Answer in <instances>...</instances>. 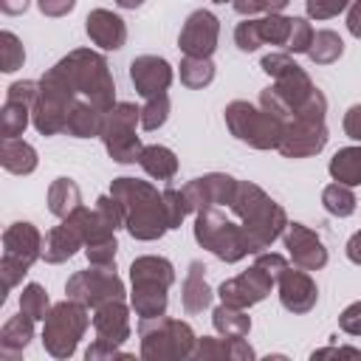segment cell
I'll list each match as a JSON object with an SVG mask.
<instances>
[{"label": "cell", "instance_id": "obj_48", "mask_svg": "<svg viewBox=\"0 0 361 361\" xmlns=\"http://www.w3.org/2000/svg\"><path fill=\"white\" fill-rule=\"evenodd\" d=\"M37 6L45 17H65V14L73 11L76 0H37Z\"/></svg>", "mask_w": 361, "mask_h": 361}, {"label": "cell", "instance_id": "obj_36", "mask_svg": "<svg viewBox=\"0 0 361 361\" xmlns=\"http://www.w3.org/2000/svg\"><path fill=\"white\" fill-rule=\"evenodd\" d=\"M290 23L293 17H285L282 11L276 14H262L259 17V34H262V45H282L290 37Z\"/></svg>", "mask_w": 361, "mask_h": 361}, {"label": "cell", "instance_id": "obj_17", "mask_svg": "<svg viewBox=\"0 0 361 361\" xmlns=\"http://www.w3.org/2000/svg\"><path fill=\"white\" fill-rule=\"evenodd\" d=\"M282 243L288 248V257L296 268H305V271H319L327 265V248L322 243V237L305 226V223H288L285 234H282Z\"/></svg>", "mask_w": 361, "mask_h": 361}, {"label": "cell", "instance_id": "obj_51", "mask_svg": "<svg viewBox=\"0 0 361 361\" xmlns=\"http://www.w3.org/2000/svg\"><path fill=\"white\" fill-rule=\"evenodd\" d=\"M347 28L355 39H361V0H353L347 6Z\"/></svg>", "mask_w": 361, "mask_h": 361}, {"label": "cell", "instance_id": "obj_37", "mask_svg": "<svg viewBox=\"0 0 361 361\" xmlns=\"http://www.w3.org/2000/svg\"><path fill=\"white\" fill-rule=\"evenodd\" d=\"M23 62H25V48L20 37L14 31H3L0 34V71L14 73L17 68H23Z\"/></svg>", "mask_w": 361, "mask_h": 361}, {"label": "cell", "instance_id": "obj_15", "mask_svg": "<svg viewBox=\"0 0 361 361\" xmlns=\"http://www.w3.org/2000/svg\"><path fill=\"white\" fill-rule=\"evenodd\" d=\"M237 183L240 180L226 172H209V175H200L183 183L180 195L189 206V214H197L206 206H228L237 195Z\"/></svg>", "mask_w": 361, "mask_h": 361}, {"label": "cell", "instance_id": "obj_44", "mask_svg": "<svg viewBox=\"0 0 361 361\" xmlns=\"http://www.w3.org/2000/svg\"><path fill=\"white\" fill-rule=\"evenodd\" d=\"M353 0H305L307 17L310 20H330L336 14H341Z\"/></svg>", "mask_w": 361, "mask_h": 361}, {"label": "cell", "instance_id": "obj_13", "mask_svg": "<svg viewBox=\"0 0 361 361\" xmlns=\"http://www.w3.org/2000/svg\"><path fill=\"white\" fill-rule=\"evenodd\" d=\"M65 293L87 307H99L113 299H124V282L116 274V265H93L87 271H76L65 282Z\"/></svg>", "mask_w": 361, "mask_h": 361}, {"label": "cell", "instance_id": "obj_53", "mask_svg": "<svg viewBox=\"0 0 361 361\" xmlns=\"http://www.w3.org/2000/svg\"><path fill=\"white\" fill-rule=\"evenodd\" d=\"M28 3H31V0H0V11L14 17V14H23V11L28 8Z\"/></svg>", "mask_w": 361, "mask_h": 361}, {"label": "cell", "instance_id": "obj_45", "mask_svg": "<svg viewBox=\"0 0 361 361\" xmlns=\"http://www.w3.org/2000/svg\"><path fill=\"white\" fill-rule=\"evenodd\" d=\"M338 327L347 333V336H361V299L347 305L338 316Z\"/></svg>", "mask_w": 361, "mask_h": 361}, {"label": "cell", "instance_id": "obj_2", "mask_svg": "<svg viewBox=\"0 0 361 361\" xmlns=\"http://www.w3.org/2000/svg\"><path fill=\"white\" fill-rule=\"evenodd\" d=\"M226 209H231V214L243 223L251 254H259V251L271 248V243L279 240L288 228L285 209L251 180L237 183V195Z\"/></svg>", "mask_w": 361, "mask_h": 361}, {"label": "cell", "instance_id": "obj_30", "mask_svg": "<svg viewBox=\"0 0 361 361\" xmlns=\"http://www.w3.org/2000/svg\"><path fill=\"white\" fill-rule=\"evenodd\" d=\"M327 172H330V178L338 180V183L361 186V144H355V147H341V149L330 158Z\"/></svg>", "mask_w": 361, "mask_h": 361}, {"label": "cell", "instance_id": "obj_18", "mask_svg": "<svg viewBox=\"0 0 361 361\" xmlns=\"http://www.w3.org/2000/svg\"><path fill=\"white\" fill-rule=\"evenodd\" d=\"M276 290H279V302L285 310L302 316V313H310L319 302V288L310 276V271L305 268H296V265H288L279 276H276Z\"/></svg>", "mask_w": 361, "mask_h": 361}, {"label": "cell", "instance_id": "obj_12", "mask_svg": "<svg viewBox=\"0 0 361 361\" xmlns=\"http://www.w3.org/2000/svg\"><path fill=\"white\" fill-rule=\"evenodd\" d=\"M135 124H141V107H135L133 102H116L104 113V124H102L99 138L116 164H135L138 161L144 144L135 135Z\"/></svg>", "mask_w": 361, "mask_h": 361}, {"label": "cell", "instance_id": "obj_25", "mask_svg": "<svg viewBox=\"0 0 361 361\" xmlns=\"http://www.w3.org/2000/svg\"><path fill=\"white\" fill-rule=\"evenodd\" d=\"M102 124H104V110H99L87 99H76L71 113H68L65 133L73 135V138H90V135L102 133Z\"/></svg>", "mask_w": 361, "mask_h": 361}, {"label": "cell", "instance_id": "obj_26", "mask_svg": "<svg viewBox=\"0 0 361 361\" xmlns=\"http://www.w3.org/2000/svg\"><path fill=\"white\" fill-rule=\"evenodd\" d=\"M0 164L11 175H31L37 169L39 158H37V149L28 141H23V138H3Z\"/></svg>", "mask_w": 361, "mask_h": 361}, {"label": "cell", "instance_id": "obj_41", "mask_svg": "<svg viewBox=\"0 0 361 361\" xmlns=\"http://www.w3.org/2000/svg\"><path fill=\"white\" fill-rule=\"evenodd\" d=\"M116 251H118L116 237L96 240V243H87L85 245V257H87L90 265H116Z\"/></svg>", "mask_w": 361, "mask_h": 361}, {"label": "cell", "instance_id": "obj_6", "mask_svg": "<svg viewBox=\"0 0 361 361\" xmlns=\"http://www.w3.org/2000/svg\"><path fill=\"white\" fill-rule=\"evenodd\" d=\"M138 338H141L144 361H183L192 358V350L197 344L192 324L172 319L166 313L155 319H141Z\"/></svg>", "mask_w": 361, "mask_h": 361}, {"label": "cell", "instance_id": "obj_21", "mask_svg": "<svg viewBox=\"0 0 361 361\" xmlns=\"http://www.w3.org/2000/svg\"><path fill=\"white\" fill-rule=\"evenodd\" d=\"M85 31H87L90 42L104 48V51H118L127 42V25L110 8H93L85 17Z\"/></svg>", "mask_w": 361, "mask_h": 361}, {"label": "cell", "instance_id": "obj_55", "mask_svg": "<svg viewBox=\"0 0 361 361\" xmlns=\"http://www.w3.org/2000/svg\"><path fill=\"white\" fill-rule=\"evenodd\" d=\"M214 3H231V0H214Z\"/></svg>", "mask_w": 361, "mask_h": 361}, {"label": "cell", "instance_id": "obj_39", "mask_svg": "<svg viewBox=\"0 0 361 361\" xmlns=\"http://www.w3.org/2000/svg\"><path fill=\"white\" fill-rule=\"evenodd\" d=\"M234 42H237V48L245 51V54L257 51V48L262 45L259 20H257V17H245L243 23H237V28H234Z\"/></svg>", "mask_w": 361, "mask_h": 361}, {"label": "cell", "instance_id": "obj_8", "mask_svg": "<svg viewBox=\"0 0 361 361\" xmlns=\"http://www.w3.org/2000/svg\"><path fill=\"white\" fill-rule=\"evenodd\" d=\"M37 82H39V90H37V102L31 107V124L42 135H59V133H65L68 113L79 96H76L73 85L68 82V76L56 65L48 68Z\"/></svg>", "mask_w": 361, "mask_h": 361}, {"label": "cell", "instance_id": "obj_28", "mask_svg": "<svg viewBox=\"0 0 361 361\" xmlns=\"http://www.w3.org/2000/svg\"><path fill=\"white\" fill-rule=\"evenodd\" d=\"M82 206V189L73 178H56L48 186V212L54 217H68L73 209Z\"/></svg>", "mask_w": 361, "mask_h": 361}, {"label": "cell", "instance_id": "obj_23", "mask_svg": "<svg viewBox=\"0 0 361 361\" xmlns=\"http://www.w3.org/2000/svg\"><path fill=\"white\" fill-rule=\"evenodd\" d=\"M212 299H214V290L206 282V265L200 259H192L180 285V305L189 316H197L212 305Z\"/></svg>", "mask_w": 361, "mask_h": 361}, {"label": "cell", "instance_id": "obj_49", "mask_svg": "<svg viewBox=\"0 0 361 361\" xmlns=\"http://www.w3.org/2000/svg\"><path fill=\"white\" fill-rule=\"evenodd\" d=\"M310 358H313V361H316V358H361V350H355V347H336V344H330V347L313 350V353H310Z\"/></svg>", "mask_w": 361, "mask_h": 361}, {"label": "cell", "instance_id": "obj_50", "mask_svg": "<svg viewBox=\"0 0 361 361\" xmlns=\"http://www.w3.org/2000/svg\"><path fill=\"white\" fill-rule=\"evenodd\" d=\"M341 127H344V133H347L353 141H361V104H353V107L344 113Z\"/></svg>", "mask_w": 361, "mask_h": 361}, {"label": "cell", "instance_id": "obj_43", "mask_svg": "<svg viewBox=\"0 0 361 361\" xmlns=\"http://www.w3.org/2000/svg\"><path fill=\"white\" fill-rule=\"evenodd\" d=\"M161 195H164V206H166V220H169V228H180L183 217L189 214V206H186V200H183L180 189L166 186Z\"/></svg>", "mask_w": 361, "mask_h": 361}, {"label": "cell", "instance_id": "obj_3", "mask_svg": "<svg viewBox=\"0 0 361 361\" xmlns=\"http://www.w3.org/2000/svg\"><path fill=\"white\" fill-rule=\"evenodd\" d=\"M130 307L141 319H155L166 313L169 305V288L175 282V265L166 257L158 254H144L135 257L130 265Z\"/></svg>", "mask_w": 361, "mask_h": 361}, {"label": "cell", "instance_id": "obj_35", "mask_svg": "<svg viewBox=\"0 0 361 361\" xmlns=\"http://www.w3.org/2000/svg\"><path fill=\"white\" fill-rule=\"evenodd\" d=\"M20 310L28 313L34 322H45V316L51 313V299L48 290L39 282H28L20 293Z\"/></svg>", "mask_w": 361, "mask_h": 361}, {"label": "cell", "instance_id": "obj_9", "mask_svg": "<svg viewBox=\"0 0 361 361\" xmlns=\"http://www.w3.org/2000/svg\"><path fill=\"white\" fill-rule=\"evenodd\" d=\"M223 118H226L228 133L254 149H276L285 135V124L276 116L243 99L228 102L223 110Z\"/></svg>", "mask_w": 361, "mask_h": 361}, {"label": "cell", "instance_id": "obj_11", "mask_svg": "<svg viewBox=\"0 0 361 361\" xmlns=\"http://www.w3.org/2000/svg\"><path fill=\"white\" fill-rule=\"evenodd\" d=\"M45 237L39 228L28 220H17L3 231V257H0V274H3V290L8 293L23 282V276L31 271V265L42 257Z\"/></svg>", "mask_w": 361, "mask_h": 361}, {"label": "cell", "instance_id": "obj_7", "mask_svg": "<svg viewBox=\"0 0 361 361\" xmlns=\"http://www.w3.org/2000/svg\"><path fill=\"white\" fill-rule=\"evenodd\" d=\"M324 113H327V99L322 90H316L310 96V102L285 124V135L279 141V152L285 158H310L319 155L327 147V124H324Z\"/></svg>", "mask_w": 361, "mask_h": 361}, {"label": "cell", "instance_id": "obj_27", "mask_svg": "<svg viewBox=\"0 0 361 361\" xmlns=\"http://www.w3.org/2000/svg\"><path fill=\"white\" fill-rule=\"evenodd\" d=\"M138 166L155 180H172L178 175V155L164 144H144Z\"/></svg>", "mask_w": 361, "mask_h": 361}, {"label": "cell", "instance_id": "obj_32", "mask_svg": "<svg viewBox=\"0 0 361 361\" xmlns=\"http://www.w3.org/2000/svg\"><path fill=\"white\" fill-rule=\"evenodd\" d=\"M341 54H344V39L336 31H330V28L313 31V39H310V48H307L310 62H316V65H333Z\"/></svg>", "mask_w": 361, "mask_h": 361}, {"label": "cell", "instance_id": "obj_22", "mask_svg": "<svg viewBox=\"0 0 361 361\" xmlns=\"http://www.w3.org/2000/svg\"><path fill=\"white\" fill-rule=\"evenodd\" d=\"M195 361H254L257 353L245 338H214V336H203L197 338L195 350H192Z\"/></svg>", "mask_w": 361, "mask_h": 361}, {"label": "cell", "instance_id": "obj_16", "mask_svg": "<svg viewBox=\"0 0 361 361\" xmlns=\"http://www.w3.org/2000/svg\"><path fill=\"white\" fill-rule=\"evenodd\" d=\"M220 39V20L209 8H197L186 17L180 34H178V48L183 56H212Z\"/></svg>", "mask_w": 361, "mask_h": 361}, {"label": "cell", "instance_id": "obj_40", "mask_svg": "<svg viewBox=\"0 0 361 361\" xmlns=\"http://www.w3.org/2000/svg\"><path fill=\"white\" fill-rule=\"evenodd\" d=\"M310 39H313L310 23H307L305 17H293V23H290V37H288V42H285V51H288V54H307Z\"/></svg>", "mask_w": 361, "mask_h": 361}, {"label": "cell", "instance_id": "obj_24", "mask_svg": "<svg viewBox=\"0 0 361 361\" xmlns=\"http://www.w3.org/2000/svg\"><path fill=\"white\" fill-rule=\"evenodd\" d=\"M34 338V319L20 310V316H11L0 327V358H20V353Z\"/></svg>", "mask_w": 361, "mask_h": 361}, {"label": "cell", "instance_id": "obj_29", "mask_svg": "<svg viewBox=\"0 0 361 361\" xmlns=\"http://www.w3.org/2000/svg\"><path fill=\"white\" fill-rule=\"evenodd\" d=\"M212 324L226 338H245L251 333V316L245 313V307H234L226 302H220L212 310Z\"/></svg>", "mask_w": 361, "mask_h": 361}, {"label": "cell", "instance_id": "obj_14", "mask_svg": "<svg viewBox=\"0 0 361 361\" xmlns=\"http://www.w3.org/2000/svg\"><path fill=\"white\" fill-rule=\"evenodd\" d=\"M274 285H276V279L265 268H259L254 262L248 271H243V274H237L231 279H223L220 288H217V296L226 305H234V307H245L248 310V307L259 305L271 293Z\"/></svg>", "mask_w": 361, "mask_h": 361}, {"label": "cell", "instance_id": "obj_1", "mask_svg": "<svg viewBox=\"0 0 361 361\" xmlns=\"http://www.w3.org/2000/svg\"><path fill=\"white\" fill-rule=\"evenodd\" d=\"M110 195L124 209V228L133 240L152 243L161 240L169 231L164 195L149 183L138 178H116L110 183Z\"/></svg>", "mask_w": 361, "mask_h": 361}, {"label": "cell", "instance_id": "obj_19", "mask_svg": "<svg viewBox=\"0 0 361 361\" xmlns=\"http://www.w3.org/2000/svg\"><path fill=\"white\" fill-rule=\"evenodd\" d=\"M172 79H175V71H172V65L164 56L141 54V56H135L130 62V82H133L135 93L144 96V99L166 93Z\"/></svg>", "mask_w": 361, "mask_h": 361}, {"label": "cell", "instance_id": "obj_47", "mask_svg": "<svg viewBox=\"0 0 361 361\" xmlns=\"http://www.w3.org/2000/svg\"><path fill=\"white\" fill-rule=\"evenodd\" d=\"M85 358L87 361H99V358H133V355L121 353L118 347H113V344H107L102 338H93V344L85 350Z\"/></svg>", "mask_w": 361, "mask_h": 361}, {"label": "cell", "instance_id": "obj_38", "mask_svg": "<svg viewBox=\"0 0 361 361\" xmlns=\"http://www.w3.org/2000/svg\"><path fill=\"white\" fill-rule=\"evenodd\" d=\"M169 110H172V104H169V96L166 93L149 96L144 102V107H141V127L149 130V133L158 130V127H164L166 118H169Z\"/></svg>", "mask_w": 361, "mask_h": 361}, {"label": "cell", "instance_id": "obj_31", "mask_svg": "<svg viewBox=\"0 0 361 361\" xmlns=\"http://www.w3.org/2000/svg\"><path fill=\"white\" fill-rule=\"evenodd\" d=\"M178 73L180 85H186L189 90H203L214 82V62L212 56H183Z\"/></svg>", "mask_w": 361, "mask_h": 361}, {"label": "cell", "instance_id": "obj_46", "mask_svg": "<svg viewBox=\"0 0 361 361\" xmlns=\"http://www.w3.org/2000/svg\"><path fill=\"white\" fill-rule=\"evenodd\" d=\"M254 262H257L259 268H265V271H268L274 279H276V276H279V274H282V271L290 265V262H288V257H282V254H276V251H259Z\"/></svg>", "mask_w": 361, "mask_h": 361}, {"label": "cell", "instance_id": "obj_34", "mask_svg": "<svg viewBox=\"0 0 361 361\" xmlns=\"http://www.w3.org/2000/svg\"><path fill=\"white\" fill-rule=\"evenodd\" d=\"M31 121V104L25 102H17V99H6L3 102V110H0V130H3V138H17L25 133Z\"/></svg>", "mask_w": 361, "mask_h": 361}, {"label": "cell", "instance_id": "obj_5", "mask_svg": "<svg viewBox=\"0 0 361 361\" xmlns=\"http://www.w3.org/2000/svg\"><path fill=\"white\" fill-rule=\"evenodd\" d=\"M195 240L223 262H240L251 254L243 223L226 206H206L195 214Z\"/></svg>", "mask_w": 361, "mask_h": 361}, {"label": "cell", "instance_id": "obj_42", "mask_svg": "<svg viewBox=\"0 0 361 361\" xmlns=\"http://www.w3.org/2000/svg\"><path fill=\"white\" fill-rule=\"evenodd\" d=\"M288 3L290 0H231V8L240 17H254V14H276Z\"/></svg>", "mask_w": 361, "mask_h": 361}, {"label": "cell", "instance_id": "obj_20", "mask_svg": "<svg viewBox=\"0 0 361 361\" xmlns=\"http://www.w3.org/2000/svg\"><path fill=\"white\" fill-rule=\"evenodd\" d=\"M93 330L96 338L121 347L130 338V307L124 305V299H113L93 307Z\"/></svg>", "mask_w": 361, "mask_h": 361}, {"label": "cell", "instance_id": "obj_33", "mask_svg": "<svg viewBox=\"0 0 361 361\" xmlns=\"http://www.w3.org/2000/svg\"><path fill=\"white\" fill-rule=\"evenodd\" d=\"M355 195H353V186H347V183H338V180H333V183H327L324 189H322V206H324V212L327 214H333V217H350L353 212H355Z\"/></svg>", "mask_w": 361, "mask_h": 361}, {"label": "cell", "instance_id": "obj_52", "mask_svg": "<svg viewBox=\"0 0 361 361\" xmlns=\"http://www.w3.org/2000/svg\"><path fill=\"white\" fill-rule=\"evenodd\" d=\"M344 254H347V259H350V262L361 265V231H355V234L347 240V248H344Z\"/></svg>", "mask_w": 361, "mask_h": 361}, {"label": "cell", "instance_id": "obj_54", "mask_svg": "<svg viewBox=\"0 0 361 361\" xmlns=\"http://www.w3.org/2000/svg\"><path fill=\"white\" fill-rule=\"evenodd\" d=\"M113 3H116L118 8H138L144 0H113Z\"/></svg>", "mask_w": 361, "mask_h": 361}, {"label": "cell", "instance_id": "obj_10", "mask_svg": "<svg viewBox=\"0 0 361 361\" xmlns=\"http://www.w3.org/2000/svg\"><path fill=\"white\" fill-rule=\"evenodd\" d=\"M93 319L87 316V305L76 299H62L51 305V313L42 322V347L54 358H71Z\"/></svg>", "mask_w": 361, "mask_h": 361}, {"label": "cell", "instance_id": "obj_4", "mask_svg": "<svg viewBox=\"0 0 361 361\" xmlns=\"http://www.w3.org/2000/svg\"><path fill=\"white\" fill-rule=\"evenodd\" d=\"M56 68L68 76L79 99L93 102L99 110H110L116 104V82L107 59L90 48H73L68 56L56 62Z\"/></svg>", "mask_w": 361, "mask_h": 361}]
</instances>
